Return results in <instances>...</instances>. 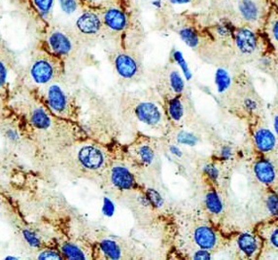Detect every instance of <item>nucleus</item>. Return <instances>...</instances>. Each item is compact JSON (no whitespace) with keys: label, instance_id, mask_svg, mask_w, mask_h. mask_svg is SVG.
I'll return each mask as SVG.
<instances>
[{"label":"nucleus","instance_id":"f257e3e1","mask_svg":"<svg viewBox=\"0 0 278 260\" xmlns=\"http://www.w3.org/2000/svg\"><path fill=\"white\" fill-rule=\"evenodd\" d=\"M76 160L84 172L94 176L105 175L111 165L108 151L94 144L83 145L77 151Z\"/></svg>","mask_w":278,"mask_h":260},{"label":"nucleus","instance_id":"f03ea898","mask_svg":"<svg viewBox=\"0 0 278 260\" xmlns=\"http://www.w3.org/2000/svg\"><path fill=\"white\" fill-rule=\"evenodd\" d=\"M112 65L116 74L124 81H136L143 73L139 57L130 51L121 50L115 52L112 55Z\"/></svg>","mask_w":278,"mask_h":260},{"label":"nucleus","instance_id":"7ed1b4c3","mask_svg":"<svg viewBox=\"0 0 278 260\" xmlns=\"http://www.w3.org/2000/svg\"><path fill=\"white\" fill-rule=\"evenodd\" d=\"M132 114L139 123L149 128L161 130L165 127L166 113L153 101L143 100L137 102L133 107Z\"/></svg>","mask_w":278,"mask_h":260},{"label":"nucleus","instance_id":"20e7f679","mask_svg":"<svg viewBox=\"0 0 278 260\" xmlns=\"http://www.w3.org/2000/svg\"><path fill=\"white\" fill-rule=\"evenodd\" d=\"M108 183L118 191H128L136 185L133 173L123 164H111L105 173Z\"/></svg>","mask_w":278,"mask_h":260},{"label":"nucleus","instance_id":"39448f33","mask_svg":"<svg viewBox=\"0 0 278 260\" xmlns=\"http://www.w3.org/2000/svg\"><path fill=\"white\" fill-rule=\"evenodd\" d=\"M47 105L50 111L58 116L65 117L68 115L70 105L69 99L65 91L58 84L49 86L46 93Z\"/></svg>","mask_w":278,"mask_h":260},{"label":"nucleus","instance_id":"423d86ee","mask_svg":"<svg viewBox=\"0 0 278 260\" xmlns=\"http://www.w3.org/2000/svg\"><path fill=\"white\" fill-rule=\"evenodd\" d=\"M57 75V67L55 64L47 59H37L31 68V76L32 80L38 85L49 84Z\"/></svg>","mask_w":278,"mask_h":260},{"label":"nucleus","instance_id":"0eeeda50","mask_svg":"<svg viewBox=\"0 0 278 260\" xmlns=\"http://www.w3.org/2000/svg\"><path fill=\"white\" fill-rule=\"evenodd\" d=\"M194 243L199 249L214 251L219 246V237L217 233L209 226L201 224L195 227L192 233Z\"/></svg>","mask_w":278,"mask_h":260},{"label":"nucleus","instance_id":"6e6552de","mask_svg":"<svg viewBox=\"0 0 278 260\" xmlns=\"http://www.w3.org/2000/svg\"><path fill=\"white\" fill-rule=\"evenodd\" d=\"M235 43L239 53L243 56H250L255 53L258 47L256 35L249 29H239L235 34Z\"/></svg>","mask_w":278,"mask_h":260},{"label":"nucleus","instance_id":"1a4fd4ad","mask_svg":"<svg viewBox=\"0 0 278 260\" xmlns=\"http://www.w3.org/2000/svg\"><path fill=\"white\" fill-rule=\"evenodd\" d=\"M237 247L244 258L254 259L260 253V239L252 233H242L237 239Z\"/></svg>","mask_w":278,"mask_h":260},{"label":"nucleus","instance_id":"9d476101","mask_svg":"<svg viewBox=\"0 0 278 260\" xmlns=\"http://www.w3.org/2000/svg\"><path fill=\"white\" fill-rule=\"evenodd\" d=\"M76 27L82 35L93 37L98 35L101 31L102 22L96 14L93 12H87L78 18Z\"/></svg>","mask_w":278,"mask_h":260},{"label":"nucleus","instance_id":"9b49d317","mask_svg":"<svg viewBox=\"0 0 278 260\" xmlns=\"http://www.w3.org/2000/svg\"><path fill=\"white\" fill-rule=\"evenodd\" d=\"M48 45L51 51L58 56H67L71 53L73 49V44L71 39L65 34L56 31L53 32L48 37Z\"/></svg>","mask_w":278,"mask_h":260},{"label":"nucleus","instance_id":"f8f14e48","mask_svg":"<svg viewBox=\"0 0 278 260\" xmlns=\"http://www.w3.org/2000/svg\"><path fill=\"white\" fill-rule=\"evenodd\" d=\"M160 90L163 91L167 99L175 96H181L185 90V82L177 71L171 70L163 79Z\"/></svg>","mask_w":278,"mask_h":260},{"label":"nucleus","instance_id":"ddd939ff","mask_svg":"<svg viewBox=\"0 0 278 260\" xmlns=\"http://www.w3.org/2000/svg\"><path fill=\"white\" fill-rule=\"evenodd\" d=\"M256 149L262 153H269L276 149L278 140L275 134L266 127L258 128L253 136Z\"/></svg>","mask_w":278,"mask_h":260},{"label":"nucleus","instance_id":"4468645a","mask_svg":"<svg viewBox=\"0 0 278 260\" xmlns=\"http://www.w3.org/2000/svg\"><path fill=\"white\" fill-rule=\"evenodd\" d=\"M254 175L259 183L264 186H272L277 179L275 166L267 159L258 160L253 167Z\"/></svg>","mask_w":278,"mask_h":260},{"label":"nucleus","instance_id":"2eb2a0df","mask_svg":"<svg viewBox=\"0 0 278 260\" xmlns=\"http://www.w3.org/2000/svg\"><path fill=\"white\" fill-rule=\"evenodd\" d=\"M103 25L113 33H122L127 27V19L122 10L110 8L103 15Z\"/></svg>","mask_w":278,"mask_h":260},{"label":"nucleus","instance_id":"dca6fc26","mask_svg":"<svg viewBox=\"0 0 278 260\" xmlns=\"http://www.w3.org/2000/svg\"><path fill=\"white\" fill-rule=\"evenodd\" d=\"M137 163L143 167H148L153 164L156 159V149L150 143L137 144L131 151Z\"/></svg>","mask_w":278,"mask_h":260},{"label":"nucleus","instance_id":"f3484780","mask_svg":"<svg viewBox=\"0 0 278 260\" xmlns=\"http://www.w3.org/2000/svg\"><path fill=\"white\" fill-rule=\"evenodd\" d=\"M181 96L168 98L165 106V113L168 119L175 124L182 122L185 116V106Z\"/></svg>","mask_w":278,"mask_h":260},{"label":"nucleus","instance_id":"a211bd4d","mask_svg":"<svg viewBox=\"0 0 278 260\" xmlns=\"http://www.w3.org/2000/svg\"><path fill=\"white\" fill-rule=\"evenodd\" d=\"M99 251L106 260H122L124 259L123 248L118 242L112 239H104L99 245Z\"/></svg>","mask_w":278,"mask_h":260},{"label":"nucleus","instance_id":"6ab92c4d","mask_svg":"<svg viewBox=\"0 0 278 260\" xmlns=\"http://www.w3.org/2000/svg\"><path fill=\"white\" fill-rule=\"evenodd\" d=\"M31 123L32 127L39 131H47L52 127V118L49 113L42 108L34 109L31 115Z\"/></svg>","mask_w":278,"mask_h":260},{"label":"nucleus","instance_id":"aec40b11","mask_svg":"<svg viewBox=\"0 0 278 260\" xmlns=\"http://www.w3.org/2000/svg\"><path fill=\"white\" fill-rule=\"evenodd\" d=\"M239 11L241 17L247 22H255L259 17V7L253 0H239Z\"/></svg>","mask_w":278,"mask_h":260},{"label":"nucleus","instance_id":"412c9836","mask_svg":"<svg viewBox=\"0 0 278 260\" xmlns=\"http://www.w3.org/2000/svg\"><path fill=\"white\" fill-rule=\"evenodd\" d=\"M204 204L207 209V211L214 216H218L223 213L224 210V204L222 202V199L218 195V193L214 190L208 191L205 195Z\"/></svg>","mask_w":278,"mask_h":260},{"label":"nucleus","instance_id":"4be33fe9","mask_svg":"<svg viewBox=\"0 0 278 260\" xmlns=\"http://www.w3.org/2000/svg\"><path fill=\"white\" fill-rule=\"evenodd\" d=\"M61 254L66 260H86V253L78 245L73 243H64L61 246Z\"/></svg>","mask_w":278,"mask_h":260},{"label":"nucleus","instance_id":"5701e85b","mask_svg":"<svg viewBox=\"0 0 278 260\" xmlns=\"http://www.w3.org/2000/svg\"><path fill=\"white\" fill-rule=\"evenodd\" d=\"M215 83L217 86V91L220 94L227 92L232 84V79L229 73L224 69H219L215 74Z\"/></svg>","mask_w":278,"mask_h":260},{"label":"nucleus","instance_id":"b1692460","mask_svg":"<svg viewBox=\"0 0 278 260\" xmlns=\"http://www.w3.org/2000/svg\"><path fill=\"white\" fill-rule=\"evenodd\" d=\"M179 36L181 39L191 48H197L199 44V37L198 33L192 28H184L179 31Z\"/></svg>","mask_w":278,"mask_h":260},{"label":"nucleus","instance_id":"393cba45","mask_svg":"<svg viewBox=\"0 0 278 260\" xmlns=\"http://www.w3.org/2000/svg\"><path fill=\"white\" fill-rule=\"evenodd\" d=\"M266 207L268 212L275 218H278V196L274 192H269L266 197Z\"/></svg>","mask_w":278,"mask_h":260},{"label":"nucleus","instance_id":"a878e982","mask_svg":"<svg viewBox=\"0 0 278 260\" xmlns=\"http://www.w3.org/2000/svg\"><path fill=\"white\" fill-rule=\"evenodd\" d=\"M23 238L25 239L26 243L34 249H38L42 245L41 239L38 237L37 234H35L33 231L30 230V229H24L23 230Z\"/></svg>","mask_w":278,"mask_h":260},{"label":"nucleus","instance_id":"bb28decb","mask_svg":"<svg viewBox=\"0 0 278 260\" xmlns=\"http://www.w3.org/2000/svg\"><path fill=\"white\" fill-rule=\"evenodd\" d=\"M173 58H174L175 62L179 65V67L181 68V70H182L183 74L185 75L186 79H188V80L191 79L192 74H191V72H190V70H189V68H188V65H187V63H186V61H185L183 55H182L179 51H176V52L173 54Z\"/></svg>","mask_w":278,"mask_h":260},{"label":"nucleus","instance_id":"cd10ccee","mask_svg":"<svg viewBox=\"0 0 278 260\" xmlns=\"http://www.w3.org/2000/svg\"><path fill=\"white\" fill-rule=\"evenodd\" d=\"M197 138L187 132H181L177 136V142L181 145H187V146H194L197 144Z\"/></svg>","mask_w":278,"mask_h":260},{"label":"nucleus","instance_id":"c85d7f7f","mask_svg":"<svg viewBox=\"0 0 278 260\" xmlns=\"http://www.w3.org/2000/svg\"><path fill=\"white\" fill-rule=\"evenodd\" d=\"M38 260H62L63 257L61 253L54 250H45L40 252L37 256Z\"/></svg>","mask_w":278,"mask_h":260},{"label":"nucleus","instance_id":"c756f323","mask_svg":"<svg viewBox=\"0 0 278 260\" xmlns=\"http://www.w3.org/2000/svg\"><path fill=\"white\" fill-rule=\"evenodd\" d=\"M33 1L36 8L43 15H47L51 11L54 3V0H33Z\"/></svg>","mask_w":278,"mask_h":260},{"label":"nucleus","instance_id":"7c9ffc66","mask_svg":"<svg viewBox=\"0 0 278 260\" xmlns=\"http://www.w3.org/2000/svg\"><path fill=\"white\" fill-rule=\"evenodd\" d=\"M60 4L62 11L66 14H72L77 9L76 0H60Z\"/></svg>","mask_w":278,"mask_h":260},{"label":"nucleus","instance_id":"2f4dec72","mask_svg":"<svg viewBox=\"0 0 278 260\" xmlns=\"http://www.w3.org/2000/svg\"><path fill=\"white\" fill-rule=\"evenodd\" d=\"M204 174L212 182H216L219 178V170L214 165H206L204 167Z\"/></svg>","mask_w":278,"mask_h":260},{"label":"nucleus","instance_id":"473e14b6","mask_svg":"<svg viewBox=\"0 0 278 260\" xmlns=\"http://www.w3.org/2000/svg\"><path fill=\"white\" fill-rule=\"evenodd\" d=\"M269 242L270 244L275 248L278 250V225H277L275 228H273L269 234Z\"/></svg>","mask_w":278,"mask_h":260},{"label":"nucleus","instance_id":"72a5a7b5","mask_svg":"<svg viewBox=\"0 0 278 260\" xmlns=\"http://www.w3.org/2000/svg\"><path fill=\"white\" fill-rule=\"evenodd\" d=\"M191 258L194 259V260H210L211 259V255H210L209 251L199 249L198 251L193 253Z\"/></svg>","mask_w":278,"mask_h":260},{"label":"nucleus","instance_id":"f704fd0d","mask_svg":"<svg viewBox=\"0 0 278 260\" xmlns=\"http://www.w3.org/2000/svg\"><path fill=\"white\" fill-rule=\"evenodd\" d=\"M243 107L248 112L255 111L258 108V104L255 100L251 99V98H247L243 102Z\"/></svg>","mask_w":278,"mask_h":260},{"label":"nucleus","instance_id":"c9c22d12","mask_svg":"<svg viewBox=\"0 0 278 260\" xmlns=\"http://www.w3.org/2000/svg\"><path fill=\"white\" fill-rule=\"evenodd\" d=\"M7 81V70L4 64L0 61V88H2Z\"/></svg>","mask_w":278,"mask_h":260},{"label":"nucleus","instance_id":"e433bc0d","mask_svg":"<svg viewBox=\"0 0 278 260\" xmlns=\"http://www.w3.org/2000/svg\"><path fill=\"white\" fill-rule=\"evenodd\" d=\"M220 155L224 160H229L233 156V149L230 147H223L220 151Z\"/></svg>","mask_w":278,"mask_h":260},{"label":"nucleus","instance_id":"4c0bfd02","mask_svg":"<svg viewBox=\"0 0 278 260\" xmlns=\"http://www.w3.org/2000/svg\"><path fill=\"white\" fill-rule=\"evenodd\" d=\"M6 137L12 141V142H16L19 140V135L18 133L15 131V130H12V129H9L7 132H6Z\"/></svg>","mask_w":278,"mask_h":260},{"label":"nucleus","instance_id":"58836bf2","mask_svg":"<svg viewBox=\"0 0 278 260\" xmlns=\"http://www.w3.org/2000/svg\"><path fill=\"white\" fill-rule=\"evenodd\" d=\"M273 36H274V38L276 39V41L278 42V20L275 23V25L273 27Z\"/></svg>","mask_w":278,"mask_h":260},{"label":"nucleus","instance_id":"ea45409f","mask_svg":"<svg viewBox=\"0 0 278 260\" xmlns=\"http://www.w3.org/2000/svg\"><path fill=\"white\" fill-rule=\"evenodd\" d=\"M168 1L173 4H187L190 3L192 0H168Z\"/></svg>","mask_w":278,"mask_h":260},{"label":"nucleus","instance_id":"a19ab883","mask_svg":"<svg viewBox=\"0 0 278 260\" xmlns=\"http://www.w3.org/2000/svg\"><path fill=\"white\" fill-rule=\"evenodd\" d=\"M274 128H275L276 134H277V136L278 137V114L276 115L275 120H274Z\"/></svg>","mask_w":278,"mask_h":260},{"label":"nucleus","instance_id":"79ce46f5","mask_svg":"<svg viewBox=\"0 0 278 260\" xmlns=\"http://www.w3.org/2000/svg\"><path fill=\"white\" fill-rule=\"evenodd\" d=\"M5 260H18V258H14V257H7L5 258Z\"/></svg>","mask_w":278,"mask_h":260},{"label":"nucleus","instance_id":"37998d69","mask_svg":"<svg viewBox=\"0 0 278 260\" xmlns=\"http://www.w3.org/2000/svg\"><path fill=\"white\" fill-rule=\"evenodd\" d=\"M89 1H92V2H96V1H100V0H89Z\"/></svg>","mask_w":278,"mask_h":260}]
</instances>
